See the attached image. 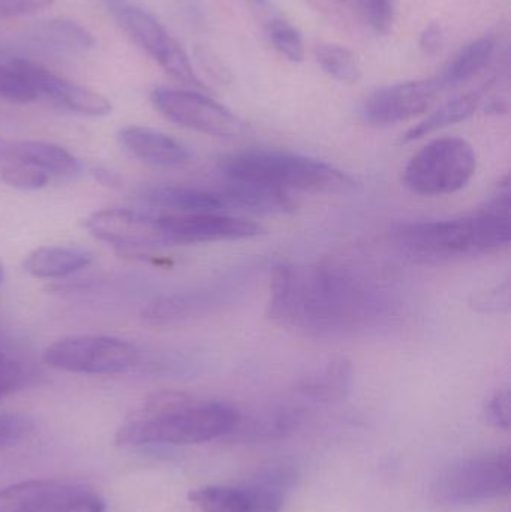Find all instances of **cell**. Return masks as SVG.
Here are the masks:
<instances>
[{"instance_id": "24", "label": "cell", "mask_w": 511, "mask_h": 512, "mask_svg": "<svg viewBox=\"0 0 511 512\" xmlns=\"http://www.w3.org/2000/svg\"><path fill=\"white\" fill-rule=\"evenodd\" d=\"M479 104L480 96L477 93H467V95L458 96V98L446 102L438 110H435L431 116L413 126L404 135V143L420 140V138L426 137L432 132L440 131V129L447 128V126L456 125V123L470 119L476 113Z\"/></svg>"}, {"instance_id": "5", "label": "cell", "mask_w": 511, "mask_h": 512, "mask_svg": "<svg viewBox=\"0 0 511 512\" xmlns=\"http://www.w3.org/2000/svg\"><path fill=\"white\" fill-rule=\"evenodd\" d=\"M476 171V152L467 140L438 138L411 156L402 171V183L413 194L443 197L464 189Z\"/></svg>"}, {"instance_id": "26", "label": "cell", "mask_w": 511, "mask_h": 512, "mask_svg": "<svg viewBox=\"0 0 511 512\" xmlns=\"http://www.w3.org/2000/svg\"><path fill=\"white\" fill-rule=\"evenodd\" d=\"M188 498L201 512H251L243 487H200L192 490Z\"/></svg>"}, {"instance_id": "32", "label": "cell", "mask_w": 511, "mask_h": 512, "mask_svg": "<svg viewBox=\"0 0 511 512\" xmlns=\"http://www.w3.org/2000/svg\"><path fill=\"white\" fill-rule=\"evenodd\" d=\"M357 2L377 35H387L392 30L396 0H357Z\"/></svg>"}, {"instance_id": "20", "label": "cell", "mask_w": 511, "mask_h": 512, "mask_svg": "<svg viewBox=\"0 0 511 512\" xmlns=\"http://www.w3.org/2000/svg\"><path fill=\"white\" fill-rule=\"evenodd\" d=\"M353 385V366L347 358H336L315 370L300 382V393L315 403L335 405L342 402Z\"/></svg>"}, {"instance_id": "38", "label": "cell", "mask_w": 511, "mask_h": 512, "mask_svg": "<svg viewBox=\"0 0 511 512\" xmlns=\"http://www.w3.org/2000/svg\"><path fill=\"white\" fill-rule=\"evenodd\" d=\"M420 47L428 54H435L441 48V29L437 24H429L420 38Z\"/></svg>"}, {"instance_id": "22", "label": "cell", "mask_w": 511, "mask_h": 512, "mask_svg": "<svg viewBox=\"0 0 511 512\" xmlns=\"http://www.w3.org/2000/svg\"><path fill=\"white\" fill-rule=\"evenodd\" d=\"M294 483L293 469L269 468L258 472L242 487L248 495L251 512H281Z\"/></svg>"}, {"instance_id": "16", "label": "cell", "mask_w": 511, "mask_h": 512, "mask_svg": "<svg viewBox=\"0 0 511 512\" xmlns=\"http://www.w3.org/2000/svg\"><path fill=\"white\" fill-rule=\"evenodd\" d=\"M119 143L134 158L155 167H179L188 164L194 156L191 149L176 138L143 126L120 129Z\"/></svg>"}, {"instance_id": "40", "label": "cell", "mask_w": 511, "mask_h": 512, "mask_svg": "<svg viewBox=\"0 0 511 512\" xmlns=\"http://www.w3.org/2000/svg\"><path fill=\"white\" fill-rule=\"evenodd\" d=\"M3 276H5V268H3V264L0 262V286H2Z\"/></svg>"}, {"instance_id": "17", "label": "cell", "mask_w": 511, "mask_h": 512, "mask_svg": "<svg viewBox=\"0 0 511 512\" xmlns=\"http://www.w3.org/2000/svg\"><path fill=\"white\" fill-rule=\"evenodd\" d=\"M6 161L26 162L59 179H75L83 171V165L72 153L47 141L0 138V164Z\"/></svg>"}, {"instance_id": "23", "label": "cell", "mask_w": 511, "mask_h": 512, "mask_svg": "<svg viewBox=\"0 0 511 512\" xmlns=\"http://www.w3.org/2000/svg\"><path fill=\"white\" fill-rule=\"evenodd\" d=\"M494 50L495 44L491 38H480L471 42L462 48L455 59L450 60L443 72L438 75L435 80L438 87L443 90L464 86L486 68Z\"/></svg>"}, {"instance_id": "37", "label": "cell", "mask_w": 511, "mask_h": 512, "mask_svg": "<svg viewBox=\"0 0 511 512\" xmlns=\"http://www.w3.org/2000/svg\"><path fill=\"white\" fill-rule=\"evenodd\" d=\"M54 0H0V20L36 14L53 5Z\"/></svg>"}, {"instance_id": "11", "label": "cell", "mask_w": 511, "mask_h": 512, "mask_svg": "<svg viewBox=\"0 0 511 512\" xmlns=\"http://www.w3.org/2000/svg\"><path fill=\"white\" fill-rule=\"evenodd\" d=\"M96 240L122 252H141L170 246L159 216L132 209H104L86 219Z\"/></svg>"}, {"instance_id": "7", "label": "cell", "mask_w": 511, "mask_h": 512, "mask_svg": "<svg viewBox=\"0 0 511 512\" xmlns=\"http://www.w3.org/2000/svg\"><path fill=\"white\" fill-rule=\"evenodd\" d=\"M141 354L134 343L113 336L83 334L56 340L42 360L53 369L81 375H117L134 369Z\"/></svg>"}, {"instance_id": "4", "label": "cell", "mask_w": 511, "mask_h": 512, "mask_svg": "<svg viewBox=\"0 0 511 512\" xmlns=\"http://www.w3.org/2000/svg\"><path fill=\"white\" fill-rule=\"evenodd\" d=\"M240 421L239 411L228 403L191 399L171 411L138 415L119 427L114 442L119 447L204 444L230 435Z\"/></svg>"}, {"instance_id": "41", "label": "cell", "mask_w": 511, "mask_h": 512, "mask_svg": "<svg viewBox=\"0 0 511 512\" xmlns=\"http://www.w3.org/2000/svg\"><path fill=\"white\" fill-rule=\"evenodd\" d=\"M257 2H264V0H257Z\"/></svg>"}, {"instance_id": "25", "label": "cell", "mask_w": 511, "mask_h": 512, "mask_svg": "<svg viewBox=\"0 0 511 512\" xmlns=\"http://www.w3.org/2000/svg\"><path fill=\"white\" fill-rule=\"evenodd\" d=\"M33 36L36 41L63 51H86L96 44V39L86 27L63 18L38 24L33 29Z\"/></svg>"}, {"instance_id": "36", "label": "cell", "mask_w": 511, "mask_h": 512, "mask_svg": "<svg viewBox=\"0 0 511 512\" xmlns=\"http://www.w3.org/2000/svg\"><path fill=\"white\" fill-rule=\"evenodd\" d=\"M510 177L506 176L498 183L491 197L486 201L482 212L497 218L510 219Z\"/></svg>"}, {"instance_id": "39", "label": "cell", "mask_w": 511, "mask_h": 512, "mask_svg": "<svg viewBox=\"0 0 511 512\" xmlns=\"http://www.w3.org/2000/svg\"><path fill=\"white\" fill-rule=\"evenodd\" d=\"M93 176H95V179L98 180L101 185L111 186V188H116V186L122 183L119 174L107 170V168H96V170H93Z\"/></svg>"}, {"instance_id": "33", "label": "cell", "mask_w": 511, "mask_h": 512, "mask_svg": "<svg viewBox=\"0 0 511 512\" xmlns=\"http://www.w3.org/2000/svg\"><path fill=\"white\" fill-rule=\"evenodd\" d=\"M26 378L23 364L12 358L0 357V400L20 390Z\"/></svg>"}, {"instance_id": "9", "label": "cell", "mask_w": 511, "mask_h": 512, "mask_svg": "<svg viewBox=\"0 0 511 512\" xmlns=\"http://www.w3.org/2000/svg\"><path fill=\"white\" fill-rule=\"evenodd\" d=\"M117 20L135 44L146 51L171 78L191 89L206 90L182 45L153 15L137 6L116 9Z\"/></svg>"}, {"instance_id": "21", "label": "cell", "mask_w": 511, "mask_h": 512, "mask_svg": "<svg viewBox=\"0 0 511 512\" xmlns=\"http://www.w3.org/2000/svg\"><path fill=\"white\" fill-rule=\"evenodd\" d=\"M92 258V254L84 249L42 246L24 258L23 268L38 279H63L86 268Z\"/></svg>"}, {"instance_id": "29", "label": "cell", "mask_w": 511, "mask_h": 512, "mask_svg": "<svg viewBox=\"0 0 511 512\" xmlns=\"http://www.w3.org/2000/svg\"><path fill=\"white\" fill-rule=\"evenodd\" d=\"M0 180L20 191H39L50 183L51 176L26 162L6 161L0 164Z\"/></svg>"}, {"instance_id": "15", "label": "cell", "mask_w": 511, "mask_h": 512, "mask_svg": "<svg viewBox=\"0 0 511 512\" xmlns=\"http://www.w3.org/2000/svg\"><path fill=\"white\" fill-rule=\"evenodd\" d=\"M236 285L215 286L201 291L180 292L156 298L144 309L143 319L150 324L170 325L209 315L231 303L236 297Z\"/></svg>"}, {"instance_id": "14", "label": "cell", "mask_w": 511, "mask_h": 512, "mask_svg": "<svg viewBox=\"0 0 511 512\" xmlns=\"http://www.w3.org/2000/svg\"><path fill=\"white\" fill-rule=\"evenodd\" d=\"M12 62L32 81L39 98L50 99L54 104L81 116L105 117L113 110L111 102L101 93L59 77L39 63L23 57H12Z\"/></svg>"}, {"instance_id": "12", "label": "cell", "mask_w": 511, "mask_h": 512, "mask_svg": "<svg viewBox=\"0 0 511 512\" xmlns=\"http://www.w3.org/2000/svg\"><path fill=\"white\" fill-rule=\"evenodd\" d=\"M162 230L171 245L234 242L254 239L264 233L261 225L227 213H195V215H159Z\"/></svg>"}, {"instance_id": "18", "label": "cell", "mask_w": 511, "mask_h": 512, "mask_svg": "<svg viewBox=\"0 0 511 512\" xmlns=\"http://www.w3.org/2000/svg\"><path fill=\"white\" fill-rule=\"evenodd\" d=\"M144 203L162 210V215H195V213H227V201L221 192L191 186H149L141 194Z\"/></svg>"}, {"instance_id": "34", "label": "cell", "mask_w": 511, "mask_h": 512, "mask_svg": "<svg viewBox=\"0 0 511 512\" xmlns=\"http://www.w3.org/2000/svg\"><path fill=\"white\" fill-rule=\"evenodd\" d=\"M33 429L32 420L24 415H0V450L23 439Z\"/></svg>"}, {"instance_id": "6", "label": "cell", "mask_w": 511, "mask_h": 512, "mask_svg": "<svg viewBox=\"0 0 511 512\" xmlns=\"http://www.w3.org/2000/svg\"><path fill=\"white\" fill-rule=\"evenodd\" d=\"M510 481L509 450L477 454L459 460L441 474L434 498L444 505L479 504L509 495Z\"/></svg>"}, {"instance_id": "28", "label": "cell", "mask_w": 511, "mask_h": 512, "mask_svg": "<svg viewBox=\"0 0 511 512\" xmlns=\"http://www.w3.org/2000/svg\"><path fill=\"white\" fill-rule=\"evenodd\" d=\"M0 99L12 104H32L39 99L32 81L14 65L12 59L0 63Z\"/></svg>"}, {"instance_id": "10", "label": "cell", "mask_w": 511, "mask_h": 512, "mask_svg": "<svg viewBox=\"0 0 511 512\" xmlns=\"http://www.w3.org/2000/svg\"><path fill=\"white\" fill-rule=\"evenodd\" d=\"M98 493L75 484L30 480L0 490V512H105Z\"/></svg>"}, {"instance_id": "30", "label": "cell", "mask_w": 511, "mask_h": 512, "mask_svg": "<svg viewBox=\"0 0 511 512\" xmlns=\"http://www.w3.org/2000/svg\"><path fill=\"white\" fill-rule=\"evenodd\" d=\"M267 35L276 51L290 62L299 63L305 59V44L299 30L285 20L270 21Z\"/></svg>"}, {"instance_id": "2", "label": "cell", "mask_w": 511, "mask_h": 512, "mask_svg": "<svg viewBox=\"0 0 511 512\" xmlns=\"http://www.w3.org/2000/svg\"><path fill=\"white\" fill-rule=\"evenodd\" d=\"M510 239V219L483 212L443 221L410 222L392 231L398 251L423 264L497 254L509 248Z\"/></svg>"}, {"instance_id": "3", "label": "cell", "mask_w": 511, "mask_h": 512, "mask_svg": "<svg viewBox=\"0 0 511 512\" xmlns=\"http://www.w3.org/2000/svg\"><path fill=\"white\" fill-rule=\"evenodd\" d=\"M225 180L258 183L290 194H347L357 183L348 174L320 159L278 150H246L222 161Z\"/></svg>"}, {"instance_id": "35", "label": "cell", "mask_w": 511, "mask_h": 512, "mask_svg": "<svg viewBox=\"0 0 511 512\" xmlns=\"http://www.w3.org/2000/svg\"><path fill=\"white\" fill-rule=\"evenodd\" d=\"M486 418L498 430L509 432L511 423L510 391H498L486 405Z\"/></svg>"}, {"instance_id": "27", "label": "cell", "mask_w": 511, "mask_h": 512, "mask_svg": "<svg viewBox=\"0 0 511 512\" xmlns=\"http://www.w3.org/2000/svg\"><path fill=\"white\" fill-rule=\"evenodd\" d=\"M315 59L326 74L345 84H354L360 80L359 60L353 51L342 45L321 44L315 47Z\"/></svg>"}, {"instance_id": "31", "label": "cell", "mask_w": 511, "mask_h": 512, "mask_svg": "<svg viewBox=\"0 0 511 512\" xmlns=\"http://www.w3.org/2000/svg\"><path fill=\"white\" fill-rule=\"evenodd\" d=\"M510 282L501 283L486 291L474 292L468 306L479 313H506L510 310Z\"/></svg>"}, {"instance_id": "1", "label": "cell", "mask_w": 511, "mask_h": 512, "mask_svg": "<svg viewBox=\"0 0 511 512\" xmlns=\"http://www.w3.org/2000/svg\"><path fill=\"white\" fill-rule=\"evenodd\" d=\"M390 315L387 295L342 265H282L270 282L267 316L305 336H356Z\"/></svg>"}, {"instance_id": "8", "label": "cell", "mask_w": 511, "mask_h": 512, "mask_svg": "<svg viewBox=\"0 0 511 512\" xmlns=\"http://www.w3.org/2000/svg\"><path fill=\"white\" fill-rule=\"evenodd\" d=\"M152 102L170 122L191 131L221 138L237 137L246 131V123L230 108L195 90L158 87L153 90Z\"/></svg>"}, {"instance_id": "13", "label": "cell", "mask_w": 511, "mask_h": 512, "mask_svg": "<svg viewBox=\"0 0 511 512\" xmlns=\"http://www.w3.org/2000/svg\"><path fill=\"white\" fill-rule=\"evenodd\" d=\"M440 90L435 80L405 81L375 90L363 104V119L377 128L413 119L432 107Z\"/></svg>"}, {"instance_id": "19", "label": "cell", "mask_w": 511, "mask_h": 512, "mask_svg": "<svg viewBox=\"0 0 511 512\" xmlns=\"http://www.w3.org/2000/svg\"><path fill=\"white\" fill-rule=\"evenodd\" d=\"M219 192L227 201L228 210H245L261 215H282L296 210V204L288 192L258 183L225 180Z\"/></svg>"}]
</instances>
